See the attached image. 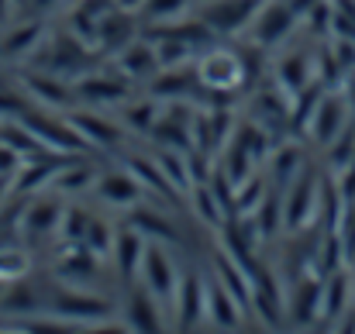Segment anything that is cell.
Listing matches in <instances>:
<instances>
[{
    "label": "cell",
    "instance_id": "cell-1",
    "mask_svg": "<svg viewBox=\"0 0 355 334\" xmlns=\"http://www.w3.org/2000/svg\"><path fill=\"white\" fill-rule=\"evenodd\" d=\"M248 7H252L248 0H235V3H228V7H218V10L211 14V21H214L218 28H235L238 21L248 14Z\"/></svg>",
    "mask_w": 355,
    "mask_h": 334
},
{
    "label": "cell",
    "instance_id": "cell-2",
    "mask_svg": "<svg viewBox=\"0 0 355 334\" xmlns=\"http://www.w3.org/2000/svg\"><path fill=\"white\" fill-rule=\"evenodd\" d=\"M135 321H141L138 328H148V331L155 328V314L145 307V297H135Z\"/></svg>",
    "mask_w": 355,
    "mask_h": 334
},
{
    "label": "cell",
    "instance_id": "cell-3",
    "mask_svg": "<svg viewBox=\"0 0 355 334\" xmlns=\"http://www.w3.org/2000/svg\"><path fill=\"white\" fill-rule=\"evenodd\" d=\"M352 97H355V80H352Z\"/></svg>",
    "mask_w": 355,
    "mask_h": 334
},
{
    "label": "cell",
    "instance_id": "cell-4",
    "mask_svg": "<svg viewBox=\"0 0 355 334\" xmlns=\"http://www.w3.org/2000/svg\"><path fill=\"white\" fill-rule=\"evenodd\" d=\"M0 7H3V0H0Z\"/></svg>",
    "mask_w": 355,
    "mask_h": 334
}]
</instances>
